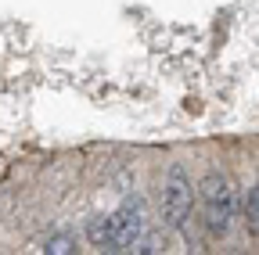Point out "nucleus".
Listing matches in <instances>:
<instances>
[{
  "label": "nucleus",
  "instance_id": "f257e3e1",
  "mask_svg": "<svg viewBox=\"0 0 259 255\" xmlns=\"http://www.w3.org/2000/svg\"><path fill=\"white\" fill-rule=\"evenodd\" d=\"M198 198H202V216H205V230L212 237H223L231 230V219H234V187L227 176L209 173L198 183Z\"/></svg>",
  "mask_w": 259,
  "mask_h": 255
},
{
  "label": "nucleus",
  "instance_id": "f03ea898",
  "mask_svg": "<svg viewBox=\"0 0 259 255\" xmlns=\"http://www.w3.org/2000/svg\"><path fill=\"white\" fill-rule=\"evenodd\" d=\"M191 209H194L191 180H187L184 166H169V173H166V187H162V216H166L169 227L180 230V227H187Z\"/></svg>",
  "mask_w": 259,
  "mask_h": 255
},
{
  "label": "nucleus",
  "instance_id": "7ed1b4c3",
  "mask_svg": "<svg viewBox=\"0 0 259 255\" xmlns=\"http://www.w3.org/2000/svg\"><path fill=\"white\" fill-rule=\"evenodd\" d=\"M144 230V219H141V205L137 201H126L122 209L112 212V251L130 248Z\"/></svg>",
  "mask_w": 259,
  "mask_h": 255
},
{
  "label": "nucleus",
  "instance_id": "20e7f679",
  "mask_svg": "<svg viewBox=\"0 0 259 255\" xmlns=\"http://www.w3.org/2000/svg\"><path fill=\"white\" fill-rule=\"evenodd\" d=\"M87 237H90V244L112 251V216H94L87 223Z\"/></svg>",
  "mask_w": 259,
  "mask_h": 255
},
{
  "label": "nucleus",
  "instance_id": "39448f33",
  "mask_svg": "<svg viewBox=\"0 0 259 255\" xmlns=\"http://www.w3.org/2000/svg\"><path fill=\"white\" fill-rule=\"evenodd\" d=\"M245 227L252 237H259V183L248 190V198H245Z\"/></svg>",
  "mask_w": 259,
  "mask_h": 255
},
{
  "label": "nucleus",
  "instance_id": "423d86ee",
  "mask_svg": "<svg viewBox=\"0 0 259 255\" xmlns=\"http://www.w3.org/2000/svg\"><path fill=\"white\" fill-rule=\"evenodd\" d=\"M47 251H54V255L72 251V241H69V237H54V241H47Z\"/></svg>",
  "mask_w": 259,
  "mask_h": 255
}]
</instances>
